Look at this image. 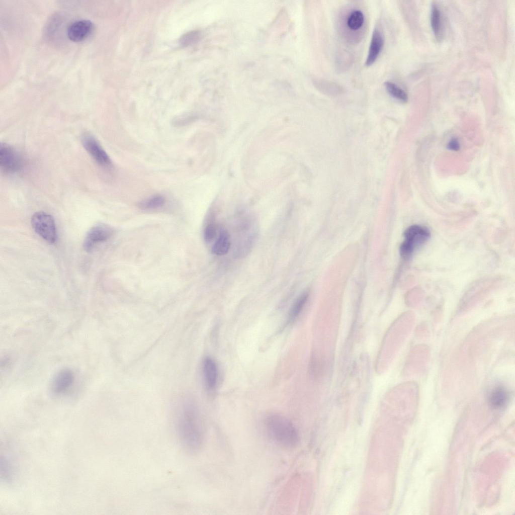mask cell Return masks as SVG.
I'll list each match as a JSON object with an SVG mask.
<instances>
[{
	"label": "cell",
	"mask_w": 515,
	"mask_h": 515,
	"mask_svg": "<svg viewBox=\"0 0 515 515\" xmlns=\"http://www.w3.org/2000/svg\"><path fill=\"white\" fill-rule=\"evenodd\" d=\"M231 246V237L228 231L224 229H220L218 236L212 247V252L217 255L226 254Z\"/></svg>",
	"instance_id": "cell-13"
},
{
	"label": "cell",
	"mask_w": 515,
	"mask_h": 515,
	"mask_svg": "<svg viewBox=\"0 0 515 515\" xmlns=\"http://www.w3.org/2000/svg\"><path fill=\"white\" fill-rule=\"evenodd\" d=\"M165 202V199L164 197L158 195L140 202L138 206L143 210L155 209L162 207Z\"/></svg>",
	"instance_id": "cell-18"
},
{
	"label": "cell",
	"mask_w": 515,
	"mask_h": 515,
	"mask_svg": "<svg viewBox=\"0 0 515 515\" xmlns=\"http://www.w3.org/2000/svg\"><path fill=\"white\" fill-rule=\"evenodd\" d=\"M113 230L108 225L100 224L92 227L87 234L83 243L84 249L90 252L98 243L106 241L112 235Z\"/></svg>",
	"instance_id": "cell-7"
},
{
	"label": "cell",
	"mask_w": 515,
	"mask_h": 515,
	"mask_svg": "<svg viewBox=\"0 0 515 515\" xmlns=\"http://www.w3.org/2000/svg\"><path fill=\"white\" fill-rule=\"evenodd\" d=\"M203 372L206 387L209 390H213L217 383L218 371L216 362L211 358L207 357L204 359Z\"/></svg>",
	"instance_id": "cell-11"
},
{
	"label": "cell",
	"mask_w": 515,
	"mask_h": 515,
	"mask_svg": "<svg viewBox=\"0 0 515 515\" xmlns=\"http://www.w3.org/2000/svg\"><path fill=\"white\" fill-rule=\"evenodd\" d=\"M92 22L87 19H80L71 23L67 29V35L72 41L78 42L86 39L93 30Z\"/></svg>",
	"instance_id": "cell-9"
},
{
	"label": "cell",
	"mask_w": 515,
	"mask_h": 515,
	"mask_svg": "<svg viewBox=\"0 0 515 515\" xmlns=\"http://www.w3.org/2000/svg\"><path fill=\"white\" fill-rule=\"evenodd\" d=\"M384 45V39L381 32L375 29L373 33L366 65L370 66L376 60Z\"/></svg>",
	"instance_id": "cell-12"
},
{
	"label": "cell",
	"mask_w": 515,
	"mask_h": 515,
	"mask_svg": "<svg viewBox=\"0 0 515 515\" xmlns=\"http://www.w3.org/2000/svg\"><path fill=\"white\" fill-rule=\"evenodd\" d=\"M431 236L429 230L425 227L413 225L404 231V240L400 246V254L402 258H409L414 250L425 243Z\"/></svg>",
	"instance_id": "cell-4"
},
{
	"label": "cell",
	"mask_w": 515,
	"mask_h": 515,
	"mask_svg": "<svg viewBox=\"0 0 515 515\" xmlns=\"http://www.w3.org/2000/svg\"><path fill=\"white\" fill-rule=\"evenodd\" d=\"M386 90L393 98L402 102H406L408 100L406 93L397 85L391 81L384 83Z\"/></svg>",
	"instance_id": "cell-19"
},
{
	"label": "cell",
	"mask_w": 515,
	"mask_h": 515,
	"mask_svg": "<svg viewBox=\"0 0 515 515\" xmlns=\"http://www.w3.org/2000/svg\"><path fill=\"white\" fill-rule=\"evenodd\" d=\"M81 141L85 150L98 163L103 166L111 165L109 156L93 136L85 134L82 136Z\"/></svg>",
	"instance_id": "cell-8"
},
{
	"label": "cell",
	"mask_w": 515,
	"mask_h": 515,
	"mask_svg": "<svg viewBox=\"0 0 515 515\" xmlns=\"http://www.w3.org/2000/svg\"><path fill=\"white\" fill-rule=\"evenodd\" d=\"M264 423L269 436L280 446L291 449L297 446L299 434L289 418L281 414L272 413L266 416Z\"/></svg>",
	"instance_id": "cell-2"
},
{
	"label": "cell",
	"mask_w": 515,
	"mask_h": 515,
	"mask_svg": "<svg viewBox=\"0 0 515 515\" xmlns=\"http://www.w3.org/2000/svg\"><path fill=\"white\" fill-rule=\"evenodd\" d=\"M509 396V393L506 388L502 386H498L495 388L490 395V404L494 409L502 408L507 404Z\"/></svg>",
	"instance_id": "cell-14"
},
{
	"label": "cell",
	"mask_w": 515,
	"mask_h": 515,
	"mask_svg": "<svg viewBox=\"0 0 515 515\" xmlns=\"http://www.w3.org/2000/svg\"><path fill=\"white\" fill-rule=\"evenodd\" d=\"M23 161L20 154L13 147L6 143L0 147V166L6 173H13L20 170Z\"/></svg>",
	"instance_id": "cell-6"
},
{
	"label": "cell",
	"mask_w": 515,
	"mask_h": 515,
	"mask_svg": "<svg viewBox=\"0 0 515 515\" xmlns=\"http://www.w3.org/2000/svg\"><path fill=\"white\" fill-rule=\"evenodd\" d=\"M217 228L216 225L213 222L209 223L205 227L204 230V238L205 240L209 242L212 241L216 236Z\"/></svg>",
	"instance_id": "cell-20"
},
{
	"label": "cell",
	"mask_w": 515,
	"mask_h": 515,
	"mask_svg": "<svg viewBox=\"0 0 515 515\" xmlns=\"http://www.w3.org/2000/svg\"><path fill=\"white\" fill-rule=\"evenodd\" d=\"M176 427L184 449L194 453L199 450L204 438V423L197 405L192 400L185 401L178 414Z\"/></svg>",
	"instance_id": "cell-1"
},
{
	"label": "cell",
	"mask_w": 515,
	"mask_h": 515,
	"mask_svg": "<svg viewBox=\"0 0 515 515\" xmlns=\"http://www.w3.org/2000/svg\"><path fill=\"white\" fill-rule=\"evenodd\" d=\"M74 381L73 372L69 369H62L56 373L52 380V392L56 395L63 394L71 387Z\"/></svg>",
	"instance_id": "cell-10"
},
{
	"label": "cell",
	"mask_w": 515,
	"mask_h": 515,
	"mask_svg": "<svg viewBox=\"0 0 515 515\" xmlns=\"http://www.w3.org/2000/svg\"><path fill=\"white\" fill-rule=\"evenodd\" d=\"M199 36V33L196 31L188 32L181 38V44L184 46L191 45L198 40Z\"/></svg>",
	"instance_id": "cell-21"
},
{
	"label": "cell",
	"mask_w": 515,
	"mask_h": 515,
	"mask_svg": "<svg viewBox=\"0 0 515 515\" xmlns=\"http://www.w3.org/2000/svg\"><path fill=\"white\" fill-rule=\"evenodd\" d=\"M308 296V292L305 291L294 302L288 313V320L289 322H293L298 316L307 301Z\"/></svg>",
	"instance_id": "cell-16"
},
{
	"label": "cell",
	"mask_w": 515,
	"mask_h": 515,
	"mask_svg": "<svg viewBox=\"0 0 515 515\" xmlns=\"http://www.w3.org/2000/svg\"><path fill=\"white\" fill-rule=\"evenodd\" d=\"M31 222L33 229L40 236L50 243L55 242L56 229L54 219L50 215L42 211L36 212L32 216Z\"/></svg>",
	"instance_id": "cell-5"
},
{
	"label": "cell",
	"mask_w": 515,
	"mask_h": 515,
	"mask_svg": "<svg viewBox=\"0 0 515 515\" xmlns=\"http://www.w3.org/2000/svg\"><path fill=\"white\" fill-rule=\"evenodd\" d=\"M449 147L450 149L456 150L459 148V143L456 140H452L449 144Z\"/></svg>",
	"instance_id": "cell-22"
},
{
	"label": "cell",
	"mask_w": 515,
	"mask_h": 515,
	"mask_svg": "<svg viewBox=\"0 0 515 515\" xmlns=\"http://www.w3.org/2000/svg\"><path fill=\"white\" fill-rule=\"evenodd\" d=\"M364 23V16L360 10L353 11L349 16L347 24L350 29L356 31L360 29Z\"/></svg>",
	"instance_id": "cell-17"
},
{
	"label": "cell",
	"mask_w": 515,
	"mask_h": 515,
	"mask_svg": "<svg viewBox=\"0 0 515 515\" xmlns=\"http://www.w3.org/2000/svg\"><path fill=\"white\" fill-rule=\"evenodd\" d=\"M432 28L436 39L438 40L442 37V23L441 12L438 6L434 4L432 6L431 14Z\"/></svg>",
	"instance_id": "cell-15"
},
{
	"label": "cell",
	"mask_w": 515,
	"mask_h": 515,
	"mask_svg": "<svg viewBox=\"0 0 515 515\" xmlns=\"http://www.w3.org/2000/svg\"><path fill=\"white\" fill-rule=\"evenodd\" d=\"M251 219H245L237 226L234 252L236 257L243 258L251 249L257 237L256 225Z\"/></svg>",
	"instance_id": "cell-3"
}]
</instances>
